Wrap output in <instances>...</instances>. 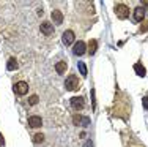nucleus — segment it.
Masks as SVG:
<instances>
[{"label": "nucleus", "mask_w": 148, "mask_h": 147, "mask_svg": "<svg viewBox=\"0 0 148 147\" xmlns=\"http://www.w3.org/2000/svg\"><path fill=\"white\" fill-rule=\"evenodd\" d=\"M134 70H136V73L140 76V78H143V76L147 75V73H145V68H143L142 63H136V65H134Z\"/></svg>", "instance_id": "obj_12"}, {"label": "nucleus", "mask_w": 148, "mask_h": 147, "mask_svg": "<svg viewBox=\"0 0 148 147\" xmlns=\"http://www.w3.org/2000/svg\"><path fill=\"white\" fill-rule=\"evenodd\" d=\"M115 14H117L120 19H126L129 16V6L125 5V3H117L115 5Z\"/></svg>", "instance_id": "obj_2"}, {"label": "nucleus", "mask_w": 148, "mask_h": 147, "mask_svg": "<svg viewBox=\"0 0 148 147\" xmlns=\"http://www.w3.org/2000/svg\"><path fill=\"white\" fill-rule=\"evenodd\" d=\"M40 30L43 32V35H52V33H54V27H52V24H49V22H43V24H41Z\"/></svg>", "instance_id": "obj_10"}, {"label": "nucleus", "mask_w": 148, "mask_h": 147, "mask_svg": "<svg viewBox=\"0 0 148 147\" xmlns=\"http://www.w3.org/2000/svg\"><path fill=\"white\" fill-rule=\"evenodd\" d=\"M51 17H52V21H54L55 24H62V21H63V14H62V11H58V10H54Z\"/></svg>", "instance_id": "obj_11"}, {"label": "nucleus", "mask_w": 148, "mask_h": 147, "mask_svg": "<svg viewBox=\"0 0 148 147\" xmlns=\"http://www.w3.org/2000/svg\"><path fill=\"white\" fill-rule=\"evenodd\" d=\"M55 70H57L58 75H63V73L66 71V63L65 62H58V63L55 65Z\"/></svg>", "instance_id": "obj_15"}, {"label": "nucleus", "mask_w": 148, "mask_h": 147, "mask_svg": "<svg viewBox=\"0 0 148 147\" xmlns=\"http://www.w3.org/2000/svg\"><path fill=\"white\" fill-rule=\"evenodd\" d=\"M73 124L76 125V127H88L90 125V119L85 117V115H74L73 117Z\"/></svg>", "instance_id": "obj_3"}, {"label": "nucleus", "mask_w": 148, "mask_h": 147, "mask_svg": "<svg viewBox=\"0 0 148 147\" xmlns=\"http://www.w3.org/2000/svg\"><path fill=\"white\" fill-rule=\"evenodd\" d=\"M27 90H29V84L24 82V81H19L14 84V93H17V95H25Z\"/></svg>", "instance_id": "obj_4"}, {"label": "nucleus", "mask_w": 148, "mask_h": 147, "mask_svg": "<svg viewBox=\"0 0 148 147\" xmlns=\"http://www.w3.org/2000/svg\"><path fill=\"white\" fill-rule=\"evenodd\" d=\"M91 103H93V109L96 108V97H95V90H91Z\"/></svg>", "instance_id": "obj_20"}, {"label": "nucleus", "mask_w": 148, "mask_h": 147, "mask_svg": "<svg viewBox=\"0 0 148 147\" xmlns=\"http://www.w3.org/2000/svg\"><path fill=\"white\" fill-rule=\"evenodd\" d=\"M79 70H80V73H82V76H87V65L84 63V62H79Z\"/></svg>", "instance_id": "obj_16"}, {"label": "nucleus", "mask_w": 148, "mask_h": 147, "mask_svg": "<svg viewBox=\"0 0 148 147\" xmlns=\"http://www.w3.org/2000/svg\"><path fill=\"white\" fill-rule=\"evenodd\" d=\"M6 68H8L10 71H14V70H17V62H16L14 57H11V59L8 60V63H6Z\"/></svg>", "instance_id": "obj_13"}, {"label": "nucleus", "mask_w": 148, "mask_h": 147, "mask_svg": "<svg viewBox=\"0 0 148 147\" xmlns=\"http://www.w3.org/2000/svg\"><path fill=\"white\" fill-rule=\"evenodd\" d=\"M71 106L74 108V109H77V111H80V109H84L85 108V100H84L82 97H74V98H71Z\"/></svg>", "instance_id": "obj_5"}, {"label": "nucleus", "mask_w": 148, "mask_h": 147, "mask_svg": "<svg viewBox=\"0 0 148 147\" xmlns=\"http://www.w3.org/2000/svg\"><path fill=\"white\" fill-rule=\"evenodd\" d=\"M147 30H148V21H143L142 27H140V32H142V33H145Z\"/></svg>", "instance_id": "obj_19"}, {"label": "nucleus", "mask_w": 148, "mask_h": 147, "mask_svg": "<svg viewBox=\"0 0 148 147\" xmlns=\"http://www.w3.org/2000/svg\"><path fill=\"white\" fill-rule=\"evenodd\" d=\"M65 87L66 90H77L79 89V78L76 75H69L65 81Z\"/></svg>", "instance_id": "obj_1"}, {"label": "nucleus", "mask_w": 148, "mask_h": 147, "mask_svg": "<svg viewBox=\"0 0 148 147\" xmlns=\"http://www.w3.org/2000/svg\"><path fill=\"white\" fill-rule=\"evenodd\" d=\"M29 125L32 128H40L41 125H43V120H41V117H38V115H32L29 119Z\"/></svg>", "instance_id": "obj_8"}, {"label": "nucleus", "mask_w": 148, "mask_h": 147, "mask_svg": "<svg viewBox=\"0 0 148 147\" xmlns=\"http://www.w3.org/2000/svg\"><path fill=\"white\" fill-rule=\"evenodd\" d=\"M142 104H143V108H145V109H148V97H143Z\"/></svg>", "instance_id": "obj_21"}, {"label": "nucleus", "mask_w": 148, "mask_h": 147, "mask_svg": "<svg viewBox=\"0 0 148 147\" xmlns=\"http://www.w3.org/2000/svg\"><path fill=\"white\" fill-rule=\"evenodd\" d=\"M74 54L76 55H84L85 54V51H87V44L84 43V41H77L76 44H74Z\"/></svg>", "instance_id": "obj_6"}, {"label": "nucleus", "mask_w": 148, "mask_h": 147, "mask_svg": "<svg viewBox=\"0 0 148 147\" xmlns=\"http://www.w3.org/2000/svg\"><path fill=\"white\" fill-rule=\"evenodd\" d=\"M96 48H98L96 40H91L90 43H88V54H90V55H93L95 52H96Z\"/></svg>", "instance_id": "obj_14"}, {"label": "nucleus", "mask_w": 148, "mask_h": 147, "mask_svg": "<svg viewBox=\"0 0 148 147\" xmlns=\"http://www.w3.org/2000/svg\"><path fill=\"white\" fill-rule=\"evenodd\" d=\"M63 43L65 44H73L74 43V32L73 30H66L65 33H63Z\"/></svg>", "instance_id": "obj_9"}, {"label": "nucleus", "mask_w": 148, "mask_h": 147, "mask_svg": "<svg viewBox=\"0 0 148 147\" xmlns=\"http://www.w3.org/2000/svg\"><path fill=\"white\" fill-rule=\"evenodd\" d=\"M0 146H3V138L0 136Z\"/></svg>", "instance_id": "obj_22"}, {"label": "nucleus", "mask_w": 148, "mask_h": 147, "mask_svg": "<svg viewBox=\"0 0 148 147\" xmlns=\"http://www.w3.org/2000/svg\"><path fill=\"white\" fill-rule=\"evenodd\" d=\"M38 100H40V98H38V95H32V97L29 98V104H30V106H33V104L38 103Z\"/></svg>", "instance_id": "obj_17"}, {"label": "nucleus", "mask_w": 148, "mask_h": 147, "mask_svg": "<svg viewBox=\"0 0 148 147\" xmlns=\"http://www.w3.org/2000/svg\"><path fill=\"white\" fill-rule=\"evenodd\" d=\"M143 17H145V10H143L142 6H137V8L134 10V21H136V22H140V21H143Z\"/></svg>", "instance_id": "obj_7"}, {"label": "nucleus", "mask_w": 148, "mask_h": 147, "mask_svg": "<svg viewBox=\"0 0 148 147\" xmlns=\"http://www.w3.org/2000/svg\"><path fill=\"white\" fill-rule=\"evenodd\" d=\"M44 141V136H43V133H38L36 136H35V142H43Z\"/></svg>", "instance_id": "obj_18"}]
</instances>
